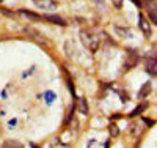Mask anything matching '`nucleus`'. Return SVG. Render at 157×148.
<instances>
[{"instance_id": "f3484780", "label": "nucleus", "mask_w": 157, "mask_h": 148, "mask_svg": "<svg viewBox=\"0 0 157 148\" xmlns=\"http://www.w3.org/2000/svg\"><path fill=\"white\" fill-rule=\"evenodd\" d=\"M130 2H132V3H135L137 6H141V2H140V0H130Z\"/></svg>"}, {"instance_id": "a211bd4d", "label": "nucleus", "mask_w": 157, "mask_h": 148, "mask_svg": "<svg viewBox=\"0 0 157 148\" xmlns=\"http://www.w3.org/2000/svg\"><path fill=\"white\" fill-rule=\"evenodd\" d=\"M154 57H157V50H155V54H154Z\"/></svg>"}, {"instance_id": "423d86ee", "label": "nucleus", "mask_w": 157, "mask_h": 148, "mask_svg": "<svg viewBox=\"0 0 157 148\" xmlns=\"http://www.w3.org/2000/svg\"><path fill=\"white\" fill-rule=\"evenodd\" d=\"M146 6H148V14L157 16V0H146Z\"/></svg>"}, {"instance_id": "f03ea898", "label": "nucleus", "mask_w": 157, "mask_h": 148, "mask_svg": "<svg viewBox=\"0 0 157 148\" xmlns=\"http://www.w3.org/2000/svg\"><path fill=\"white\" fill-rule=\"evenodd\" d=\"M24 32L25 33H29L33 39H36L38 43H41V44H46V38H44V35L41 33V32H38L36 29H33V27H25L24 29Z\"/></svg>"}, {"instance_id": "2eb2a0df", "label": "nucleus", "mask_w": 157, "mask_h": 148, "mask_svg": "<svg viewBox=\"0 0 157 148\" xmlns=\"http://www.w3.org/2000/svg\"><path fill=\"white\" fill-rule=\"evenodd\" d=\"M112 2H113V5L116 8H121V0H112Z\"/></svg>"}, {"instance_id": "4468645a", "label": "nucleus", "mask_w": 157, "mask_h": 148, "mask_svg": "<svg viewBox=\"0 0 157 148\" xmlns=\"http://www.w3.org/2000/svg\"><path fill=\"white\" fill-rule=\"evenodd\" d=\"M145 107H146V104H140V106L137 107V109H135V110H134L132 114H130V117H135V115H140V114H141V110L145 109Z\"/></svg>"}, {"instance_id": "f8f14e48", "label": "nucleus", "mask_w": 157, "mask_h": 148, "mask_svg": "<svg viewBox=\"0 0 157 148\" xmlns=\"http://www.w3.org/2000/svg\"><path fill=\"white\" fill-rule=\"evenodd\" d=\"M109 132H110L112 137H118V136H120V129H118V126L113 125V123L109 126Z\"/></svg>"}, {"instance_id": "dca6fc26", "label": "nucleus", "mask_w": 157, "mask_h": 148, "mask_svg": "<svg viewBox=\"0 0 157 148\" xmlns=\"http://www.w3.org/2000/svg\"><path fill=\"white\" fill-rule=\"evenodd\" d=\"M149 19H151V21H152V22L157 25V16H154V14H149Z\"/></svg>"}, {"instance_id": "39448f33", "label": "nucleus", "mask_w": 157, "mask_h": 148, "mask_svg": "<svg viewBox=\"0 0 157 148\" xmlns=\"http://www.w3.org/2000/svg\"><path fill=\"white\" fill-rule=\"evenodd\" d=\"M140 29H141V32L145 33V36H149L151 35V27H149V22L143 18V16H140Z\"/></svg>"}, {"instance_id": "6ab92c4d", "label": "nucleus", "mask_w": 157, "mask_h": 148, "mask_svg": "<svg viewBox=\"0 0 157 148\" xmlns=\"http://www.w3.org/2000/svg\"><path fill=\"white\" fill-rule=\"evenodd\" d=\"M0 131H2V128H0Z\"/></svg>"}, {"instance_id": "ddd939ff", "label": "nucleus", "mask_w": 157, "mask_h": 148, "mask_svg": "<svg viewBox=\"0 0 157 148\" xmlns=\"http://www.w3.org/2000/svg\"><path fill=\"white\" fill-rule=\"evenodd\" d=\"M54 99H55V93H54V91H47V93H46V101H47L49 104H52V102H54Z\"/></svg>"}, {"instance_id": "9d476101", "label": "nucleus", "mask_w": 157, "mask_h": 148, "mask_svg": "<svg viewBox=\"0 0 157 148\" xmlns=\"http://www.w3.org/2000/svg\"><path fill=\"white\" fill-rule=\"evenodd\" d=\"M47 21H52V22H55L57 25H66V22H64L61 18H58V16H44Z\"/></svg>"}, {"instance_id": "7ed1b4c3", "label": "nucleus", "mask_w": 157, "mask_h": 148, "mask_svg": "<svg viewBox=\"0 0 157 148\" xmlns=\"http://www.w3.org/2000/svg\"><path fill=\"white\" fill-rule=\"evenodd\" d=\"M33 2H35L36 6L43 8V10H47V11L57 8V2H55V0H33Z\"/></svg>"}, {"instance_id": "9b49d317", "label": "nucleus", "mask_w": 157, "mask_h": 148, "mask_svg": "<svg viewBox=\"0 0 157 148\" xmlns=\"http://www.w3.org/2000/svg\"><path fill=\"white\" fill-rule=\"evenodd\" d=\"M21 13H22V14H25L27 18L33 19V21H38V19H41V16H39V14H36V13H30L29 10H21Z\"/></svg>"}, {"instance_id": "0eeeda50", "label": "nucleus", "mask_w": 157, "mask_h": 148, "mask_svg": "<svg viewBox=\"0 0 157 148\" xmlns=\"http://www.w3.org/2000/svg\"><path fill=\"white\" fill-rule=\"evenodd\" d=\"M77 107H78V112H80V114H83V115L88 114V104H86L85 98H78V104H77Z\"/></svg>"}, {"instance_id": "1a4fd4ad", "label": "nucleus", "mask_w": 157, "mask_h": 148, "mask_svg": "<svg viewBox=\"0 0 157 148\" xmlns=\"http://www.w3.org/2000/svg\"><path fill=\"white\" fill-rule=\"evenodd\" d=\"M3 148H24V145L17 140H5L3 142Z\"/></svg>"}, {"instance_id": "f257e3e1", "label": "nucleus", "mask_w": 157, "mask_h": 148, "mask_svg": "<svg viewBox=\"0 0 157 148\" xmlns=\"http://www.w3.org/2000/svg\"><path fill=\"white\" fill-rule=\"evenodd\" d=\"M80 39L83 46L91 50V52H96L99 49V44H101V38L98 36V33H94L93 30H82L80 32Z\"/></svg>"}, {"instance_id": "6e6552de", "label": "nucleus", "mask_w": 157, "mask_h": 148, "mask_svg": "<svg viewBox=\"0 0 157 148\" xmlns=\"http://www.w3.org/2000/svg\"><path fill=\"white\" fill-rule=\"evenodd\" d=\"M149 93H151V84L146 82L145 85L141 87V90H140V93H138V98H146Z\"/></svg>"}, {"instance_id": "20e7f679", "label": "nucleus", "mask_w": 157, "mask_h": 148, "mask_svg": "<svg viewBox=\"0 0 157 148\" xmlns=\"http://www.w3.org/2000/svg\"><path fill=\"white\" fill-rule=\"evenodd\" d=\"M146 70H148V73H149V74L157 76V57L151 55V57L146 60Z\"/></svg>"}]
</instances>
